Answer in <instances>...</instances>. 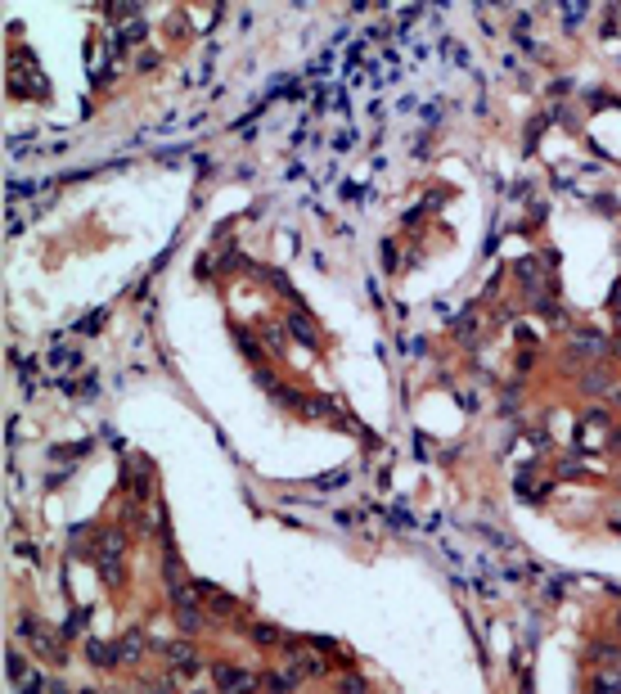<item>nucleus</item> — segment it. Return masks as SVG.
<instances>
[{
  "label": "nucleus",
  "mask_w": 621,
  "mask_h": 694,
  "mask_svg": "<svg viewBox=\"0 0 621 694\" xmlns=\"http://www.w3.org/2000/svg\"><path fill=\"white\" fill-rule=\"evenodd\" d=\"M162 654H167V663H171V668H180V672H194V668H198V663H194V649H189V645H167Z\"/></svg>",
  "instance_id": "4"
},
{
  "label": "nucleus",
  "mask_w": 621,
  "mask_h": 694,
  "mask_svg": "<svg viewBox=\"0 0 621 694\" xmlns=\"http://www.w3.org/2000/svg\"><path fill=\"white\" fill-rule=\"evenodd\" d=\"M140 654H145V640H140V631L122 636V645H118V658H122V663H131V658H140Z\"/></svg>",
  "instance_id": "5"
},
{
  "label": "nucleus",
  "mask_w": 621,
  "mask_h": 694,
  "mask_svg": "<svg viewBox=\"0 0 621 694\" xmlns=\"http://www.w3.org/2000/svg\"><path fill=\"white\" fill-rule=\"evenodd\" d=\"M95 550H99V573L108 577V582H122V532H99V541H95Z\"/></svg>",
  "instance_id": "1"
},
{
  "label": "nucleus",
  "mask_w": 621,
  "mask_h": 694,
  "mask_svg": "<svg viewBox=\"0 0 621 694\" xmlns=\"http://www.w3.org/2000/svg\"><path fill=\"white\" fill-rule=\"evenodd\" d=\"M212 677L221 686V694H252L257 690V677L252 672H239V668H212Z\"/></svg>",
  "instance_id": "2"
},
{
  "label": "nucleus",
  "mask_w": 621,
  "mask_h": 694,
  "mask_svg": "<svg viewBox=\"0 0 621 694\" xmlns=\"http://www.w3.org/2000/svg\"><path fill=\"white\" fill-rule=\"evenodd\" d=\"M86 654H90L95 668H113V663H122L118 658V645H108V640H90V645H86Z\"/></svg>",
  "instance_id": "3"
},
{
  "label": "nucleus",
  "mask_w": 621,
  "mask_h": 694,
  "mask_svg": "<svg viewBox=\"0 0 621 694\" xmlns=\"http://www.w3.org/2000/svg\"><path fill=\"white\" fill-rule=\"evenodd\" d=\"M9 677H14V681L23 677V658H18V654H9Z\"/></svg>",
  "instance_id": "11"
},
{
  "label": "nucleus",
  "mask_w": 621,
  "mask_h": 694,
  "mask_svg": "<svg viewBox=\"0 0 621 694\" xmlns=\"http://www.w3.org/2000/svg\"><path fill=\"white\" fill-rule=\"evenodd\" d=\"M252 640L257 645H275V640H280V631H275V626H252Z\"/></svg>",
  "instance_id": "8"
},
{
  "label": "nucleus",
  "mask_w": 621,
  "mask_h": 694,
  "mask_svg": "<svg viewBox=\"0 0 621 694\" xmlns=\"http://www.w3.org/2000/svg\"><path fill=\"white\" fill-rule=\"evenodd\" d=\"M81 617H86V613H72L68 622H63V636H77V631H81Z\"/></svg>",
  "instance_id": "9"
},
{
  "label": "nucleus",
  "mask_w": 621,
  "mask_h": 694,
  "mask_svg": "<svg viewBox=\"0 0 621 694\" xmlns=\"http://www.w3.org/2000/svg\"><path fill=\"white\" fill-rule=\"evenodd\" d=\"M342 694H360V677H347V681H342Z\"/></svg>",
  "instance_id": "12"
},
{
  "label": "nucleus",
  "mask_w": 621,
  "mask_h": 694,
  "mask_svg": "<svg viewBox=\"0 0 621 694\" xmlns=\"http://www.w3.org/2000/svg\"><path fill=\"white\" fill-rule=\"evenodd\" d=\"M23 694H41V677H36V672H32V677L23 681Z\"/></svg>",
  "instance_id": "10"
},
{
  "label": "nucleus",
  "mask_w": 621,
  "mask_h": 694,
  "mask_svg": "<svg viewBox=\"0 0 621 694\" xmlns=\"http://www.w3.org/2000/svg\"><path fill=\"white\" fill-rule=\"evenodd\" d=\"M266 686H271L275 694H289L293 686H298V672H275V677H266Z\"/></svg>",
  "instance_id": "6"
},
{
  "label": "nucleus",
  "mask_w": 621,
  "mask_h": 694,
  "mask_svg": "<svg viewBox=\"0 0 621 694\" xmlns=\"http://www.w3.org/2000/svg\"><path fill=\"white\" fill-rule=\"evenodd\" d=\"M289 325L298 329V338H302V343H315V325H311L307 316H302V311H293V316H289Z\"/></svg>",
  "instance_id": "7"
}]
</instances>
